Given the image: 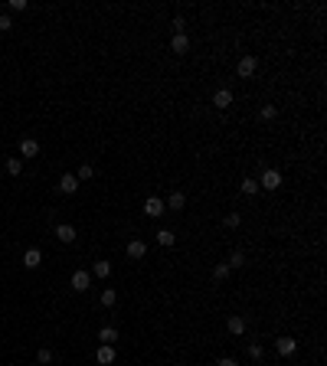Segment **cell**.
Masks as SVG:
<instances>
[{
  "label": "cell",
  "instance_id": "obj_1",
  "mask_svg": "<svg viewBox=\"0 0 327 366\" xmlns=\"http://www.w3.org/2000/svg\"><path fill=\"white\" fill-rule=\"evenodd\" d=\"M255 69H258V59H255V56H242L239 66H236L239 78H252V75H255Z\"/></svg>",
  "mask_w": 327,
  "mask_h": 366
},
{
  "label": "cell",
  "instance_id": "obj_2",
  "mask_svg": "<svg viewBox=\"0 0 327 366\" xmlns=\"http://www.w3.org/2000/svg\"><path fill=\"white\" fill-rule=\"evenodd\" d=\"M258 187H265V190H278V187H281V170L268 167V170L262 173V180H258Z\"/></svg>",
  "mask_w": 327,
  "mask_h": 366
},
{
  "label": "cell",
  "instance_id": "obj_3",
  "mask_svg": "<svg viewBox=\"0 0 327 366\" xmlns=\"http://www.w3.org/2000/svg\"><path fill=\"white\" fill-rule=\"evenodd\" d=\"M275 350H278L281 357H291V353L298 350V340L295 337H278V340H275Z\"/></svg>",
  "mask_w": 327,
  "mask_h": 366
},
{
  "label": "cell",
  "instance_id": "obj_4",
  "mask_svg": "<svg viewBox=\"0 0 327 366\" xmlns=\"http://www.w3.org/2000/svg\"><path fill=\"white\" fill-rule=\"evenodd\" d=\"M76 190H79V177H76V173H63V177H59V193H76Z\"/></svg>",
  "mask_w": 327,
  "mask_h": 366
},
{
  "label": "cell",
  "instance_id": "obj_5",
  "mask_svg": "<svg viewBox=\"0 0 327 366\" xmlns=\"http://www.w3.org/2000/svg\"><path fill=\"white\" fill-rule=\"evenodd\" d=\"M88 285H92L88 272H72V291H88Z\"/></svg>",
  "mask_w": 327,
  "mask_h": 366
},
{
  "label": "cell",
  "instance_id": "obj_6",
  "mask_svg": "<svg viewBox=\"0 0 327 366\" xmlns=\"http://www.w3.org/2000/svg\"><path fill=\"white\" fill-rule=\"evenodd\" d=\"M144 213H148L151 219H157V216H164V203L157 200V196H148L144 200Z\"/></svg>",
  "mask_w": 327,
  "mask_h": 366
},
{
  "label": "cell",
  "instance_id": "obj_7",
  "mask_svg": "<svg viewBox=\"0 0 327 366\" xmlns=\"http://www.w3.org/2000/svg\"><path fill=\"white\" fill-rule=\"evenodd\" d=\"M95 360H98L101 366H108V363H115V347H108V343H101L98 350H95Z\"/></svg>",
  "mask_w": 327,
  "mask_h": 366
},
{
  "label": "cell",
  "instance_id": "obj_8",
  "mask_svg": "<svg viewBox=\"0 0 327 366\" xmlns=\"http://www.w3.org/2000/svg\"><path fill=\"white\" fill-rule=\"evenodd\" d=\"M170 49L177 56H183L190 49V39H187V33H173V39H170Z\"/></svg>",
  "mask_w": 327,
  "mask_h": 366
},
{
  "label": "cell",
  "instance_id": "obj_9",
  "mask_svg": "<svg viewBox=\"0 0 327 366\" xmlns=\"http://www.w3.org/2000/svg\"><path fill=\"white\" fill-rule=\"evenodd\" d=\"M23 265L26 268H39V265H43V252H39V249H26L23 252Z\"/></svg>",
  "mask_w": 327,
  "mask_h": 366
},
{
  "label": "cell",
  "instance_id": "obj_10",
  "mask_svg": "<svg viewBox=\"0 0 327 366\" xmlns=\"http://www.w3.org/2000/svg\"><path fill=\"white\" fill-rule=\"evenodd\" d=\"M144 255H148V245H144L141 239L128 242V258H134V262H138V258H144Z\"/></svg>",
  "mask_w": 327,
  "mask_h": 366
},
{
  "label": "cell",
  "instance_id": "obj_11",
  "mask_svg": "<svg viewBox=\"0 0 327 366\" xmlns=\"http://www.w3.org/2000/svg\"><path fill=\"white\" fill-rule=\"evenodd\" d=\"M56 239L63 242V245H69V242H76V229L63 222V226H56Z\"/></svg>",
  "mask_w": 327,
  "mask_h": 366
},
{
  "label": "cell",
  "instance_id": "obj_12",
  "mask_svg": "<svg viewBox=\"0 0 327 366\" xmlns=\"http://www.w3.org/2000/svg\"><path fill=\"white\" fill-rule=\"evenodd\" d=\"M20 154H23V157H36L39 154V141L23 138V141H20Z\"/></svg>",
  "mask_w": 327,
  "mask_h": 366
},
{
  "label": "cell",
  "instance_id": "obj_13",
  "mask_svg": "<svg viewBox=\"0 0 327 366\" xmlns=\"http://www.w3.org/2000/svg\"><path fill=\"white\" fill-rule=\"evenodd\" d=\"M213 105H216V108H229V105H233V92H229V88H219V92L213 95Z\"/></svg>",
  "mask_w": 327,
  "mask_h": 366
},
{
  "label": "cell",
  "instance_id": "obj_14",
  "mask_svg": "<svg viewBox=\"0 0 327 366\" xmlns=\"http://www.w3.org/2000/svg\"><path fill=\"white\" fill-rule=\"evenodd\" d=\"M226 330H229V334H236V337H239L242 330H245V320H242L239 314H229V320H226Z\"/></svg>",
  "mask_w": 327,
  "mask_h": 366
},
{
  "label": "cell",
  "instance_id": "obj_15",
  "mask_svg": "<svg viewBox=\"0 0 327 366\" xmlns=\"http://www.w3.org/2000/svg\"><path fill=\"white\" fill-rule=\"evenodd\" d=\"M167 206H170V210H183V206H187V196L180 193V190H173L170 200H167Z\"/></svg>",
  "mask_w": 327,
  "mask_h": 366
},
{
  "label": "cell",
  "instance_id": "obj_16",
  "mask_svg": "<svg viewBox=\"0 0 327 366\" xmlns=\"http://www.w3.org/2000/svg\"><path fill=\"white\" fill-rule=\"evenodd\" d=\"M92 275H95V278H108V275H111V262H95Z\"/></svg>",
  "mask_w": 327,
  "mask_h": 366
},
{
  "label": "cell",
  "instance_id": "obj_17",
  "mask_svg": "<svg viewBox=\"0 0 327 366\" xmlns=\"http://www.w3.org/2000/svg\"><path fill=\"white\" fill-rule=\"evenodd\" d=\"M98 340H101V343H108V347H111V343L118 340V330H115V327H101V330H98Z\"/></svg>",
  "mask_w": 327,
  "mask_h": 366
},
{
  "label": "cell",
  "instance_id": "obj_18",
  "mask_svg": "<svg viewBox=\"0 0 327 366\" xmlns=\"http://www.w3.org/2000/svg\"><path fill=\"white\" fill-rule=\"evenodd\" d=\"M20 170H23V157H10V160H7V173H10V177H20Z\"/></svg>",
  "mask_w": 327,
  "mask_h": 366
},
{
  "label": "cell",
  "instance_id": "obj_19",
  "mask_svg": "<svg viewBox=\"0 0 327 366\" xmlns=\"http://www.w3.org/2000/svg\"><path fill=\"white\" fill-rule=\"evenodd\" d=\"M157 242H161V245H167V249H170L173 242H177V235H173L170 229H161V232H157Z\"/></svg>",
  "mask_w": 327,
  "mask_h": 366
},
{
  "label": "cell",
  "instance_id": "obj_20",
  "mask_svg": "<svg viewBox=\"0 0 327 366\" xmlns=\"http://www.w3.org/2000/svg\"><path fill=\"white\" fill-rule=\"evenodd\" d=\"M239 190H242V193H245V196H252V193H255V190H258V183H255V180H252V177H245V180H242V183H239Z\"/></svg>",
  "mask_w": 327,
  "mask_h": 366
},
{
  "label": "cell",
  "instance_id": "obj_21",
  "mask_svg": "<svg viewBox=\"0 0 327 366\" xmlns=\"http://www.w3.org/2000/svg\"><path fill=\"white\" fill-rule=\"evenodd\" d=\"M115 301H118V294L111 288H105L101 291V304H105V307H115Z\"/></svg>",
  "mask_w": 327,
  "mask_h": 366
},
{
  "label": "cell",
  "instance_id": "obj_22",
  "mask_svg": "<svg viewBox=\"0 0 327 366\" xmlns=\"http://www.w3.org/2000/svg\"><path fill=\"white\" fill-rule=\"evenodd\" d=\"M239 222H242V216H239V213H229V216L223 219V226H226V229H239Z\"/></svg>",
  "mask_w": 327,
  "mask_h": 366
},
{
  "label": "cell",
  "instance_id": "obj_23",
  "mask_svg": "<svg viewBox=\"0 0 327 366\" xmlns=\"http://www.w3.org/2000/svg\"><path fill=\"white\" fill-rule=\"evenodd\" d=\"M226 265H229V268H242V265H245V255H242V252H233Z\"/></svg>",
  "mask_w": 327,
  "mask_h": 366
},
{
  "label": "cell",
  "instance_id": "obj_24",
  "mask_svg": "<svg viewBox=\"0 0 327 366\" xmlns=\"http://www.w3.org/2000/svg\"><path fill=\"white\" fill-rule=\"evenodd\" d=\"M92 177H95L92 164H82V167H79V180H92Z\"/></svg>",
  "mask_w": 327,
  "mask_h": 366
},
{
  "label": "cell",
  "instance_id": "obj_25",
  "mask_svg": "<svg viewBox=\"0 0 327 366\" xmlns=\"http://www.w3.org/2000/svg\"><path fill=\"white\" fill-rule=\"evenodd\" d=\"M36 360H39V363H53V350H49V347H43V350L36 353Z\"/></svg>",
  "mask_w": 327,
  "mask_h": 366
},
{
  "label": "cell",
  "instance_id": "obj_26",
  "mask_svg": "<svg viewBox=\"0 0 327 366\" xmlns=\"http://www.w3.org/2000/svg\"><path fill=\"white\" fill-rule=\"evenodd\" d=\"M275 115H278V108H275V105H262V118H265V121H272Z\"/></svg>",
  "mask_w": 327,
  "mask_h": 366
},
{
  "label": "cell",
  "instance_id": "obj_27",
  "mask_svg": "<svg viewBox=\"0 0 327 366\" xmlns=\"http://www.w3.org/2000/svg\"><path fill=\"white\" fill-rule=\"evenodd\" d=\"M7 30H13V20L7 13H0V33H7Z\"/></svg>",
  "mask_w": 327,
  "mask_h": 366
},
{
  "label": "cell",
  "instance_id": "obj_28",
  "mask_svg": "<svg viewBox=\"0 0 327 366\" xmlns=\"http://www.w3.org/2000/svg\"><path fill=\"white\" fill-rule=\"evenodd\" d=\"M213 275H216V278H226V275H229V265H226V262H219V265L213 268Z\"/></svg>",
  "mask_w": 327,
  "mask_h": 366
},
{
  "label": "cell",
  "instance_id": "obj_29",
  "mask_svg": "<svg viewBox=\"0 0 327 366\" xmlns=\"http://www.w3.org/2000/svg\"><path fill=\"white\" fill-rule=\"evenodd\" d=\"M249 357H252V360H262V357H265V350L258 347V343H252V347H249Z\"/></svg>",
  "mask_w": 327,
  "mask_h": 366
},
{
  "label": "cell",
  "instance_id": "obj_30",
  "mask_svg": "<svg viewBox=\"0 0 327 366\" xmlns=\"http://www.w3.org/2000/svg\"><path fill=\"white\" fill-rule=\"evenodd\" d=\"M187 30V23H183V16H173V33H183Z\"/></svg>",
  "mask_w": 327,
  "mask_h": 366
},
{
  "label": "cell",
  "instance_id": "obj_31",
  "mask_svg": "<svg viewBox=\"0 0 327 366\" xmlns=\"http://www.w3.org/2000/svg\"><path fill=\"white\" fill-rule=\"evenodd\" d=\"M10 10H26V0H10Z\"/></svg>",
  "mask_w": 327,
  "mask_h": 366
},
{
  "label": "cell",
  "instance_id": "obj_32",
  "mask_svg": "<svg viewBox=\"0 0 327 366\" xmlns=\"http://www.w3.org/2000/svg\"><path fill=\"white\" fill-rule=\"evenodd\" d=\"M216 366H239V363H236V360L233 357H223V360H219V363Z\"/></svg>",
  "mask_w": 327,
  "mask_h": 366
}]
</instances>
